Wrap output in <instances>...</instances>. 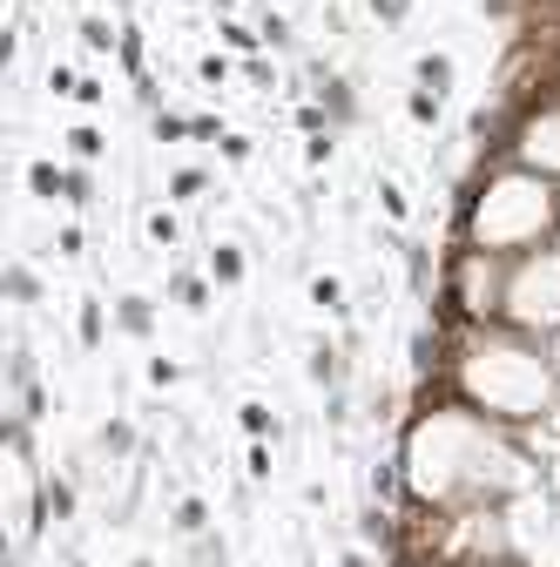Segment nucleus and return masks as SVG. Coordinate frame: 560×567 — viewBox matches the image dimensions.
I'll use <instances>...</instances> for the list:
<instances>
[{
	"label": "nucleus",
	"mask_w": 560,
	"mask_h": 567,
	"mask_svg": "<svg viewBox=\"0 0 560 567\" xmlns=\"http://www.w3.org/2000/svg\"><path fill=\"white\" fill-rule=\"evenodd\" d=\"M250 480H270V446H263V440L250 446Z\"/></svg>",
	"instance_id": "c9c22d12"
},
{
	"label": "nucleus",
	"mask_w": 560,
	"mask_h": 567,
	"mask_svg": "<svg viewBox=\"0 0 560 567\" xmlns=\"http://www.w3.org/2000/svg\"><path fill=\"white\" fill-rule=\"evenodd\" d=\"M8 298H14V305H41V277H34L28 264H8Z\"/></svg>",
	"instance_id": "a211bd4d"
},
{
	"label": "nucleus",
	"mask_w": 560,
	"mask_h": 567,
	"mask_svg": "<svg viewBox=\"0 0 560 567\" xmlns=\"http://www.w3.org/2000/svg\"><path fill=\"white\" fill-rule=\"evenodd\" d=\"M237 419H243V433H250V440H270V433H277V412H270V405H257V399H250Z\"/></svg>",
	"instance_id": "412c9836"
},
{
	"label": "nucleus",
	"mask_w": 560,
	"mask_h": 567,
	"mask_svg": "<svg viewBox=\"0 0 560 567\" xmlns=\"http://www.w3.org/2000/svg\"><path fill=\"white\" fill-rule=\"evenodd\" d=\"M203 189H209V169H176V176H169V196H176V203H189V196H203Z\"/></svg>",
	"instance_id": "4be33fe9"
},
{
	"label": "nucleus",
	"mask_w": 560,
	"mask_h": 567,
	"mask_svg": "<svg viewBox=\"0 0 560 567\" xmlns=\"http://www.w3.org/2000/svg\"><path fill=\"white\" fill-rule=\"evenodd\" d=\"M102 331H108V318H102V305H95V298H82V344L95 351V344H102Z\"/></svg>",
	"instance_id": "393cba45"
},
{
	"label": "nucleus",
	"mask_w": 560,
	"mask_h": 567,
	"mask_svg": "<svg viewBox=\"0 0 560 567\" xmlns=\"http://www.w3.org/2000/svg\"><path fill=\"white\" fill-rule=\"evenodd\" d=\"M82 41H89L95 54H108V48H122V34H115V28H108L102 14H82Z\"/></svg>",
	"instance_id": "6ab92c4d"
},
{
	"label": "nucleus",
	"mask_w": 560,
	"mask_h": 567,
	"mask_svg": "<svg viewBox=\"0 0 560 567\" xmlns=\"http://www.w3.org/2000/svg\"><path fill=\"white\" fill-rule=\"evenodd\" d=\"M68 203H75V209L95 203V176H89V169H68Z\"/></svg>",
	"instance_id": "bb28decb"
},
{
	"label": "nucleus",
	"mask_w": 560,
	"mask_h": 567,
	"mask_svg": "<svg viewBox=\"0 0 560 567\" xmlns=\"http://www.w3.org/2000/svg\"><path fill=\"white\" fill-rule=\"evenodd\" d=\"M547 359H553V372H560V331H553V338H547Z\"/></svg>",
	"instance_id": "4c0bfd02"
},
{
	"label": "nucleus",
	"mask_w": 560,
	"mask_h": 567,
	"mask_svg": "<svg viewBox=\"0 0 560 567\" xmlns=\"http://www.w3.org/2000/svg\"><path fill=\"white\" fill-rule=\"evenodd\" d=\"M95 453H102V460H128V453H135V425H128V419H108L102 433H95Z\"/></svg>",
	"instance_id": "ddd939ff"
},
{
	"label": "nucleus",
	"mask_w": 560,
	"mask_h": 567,
	"mask_svg": "<svg viewBox=\"0 0 560 567\" xmlns=\"http://www.w3.org/2000/svg\"><path fill=\"white\" fill-rule=\"evenodd\" d=\"M405 115H412L418 128H439V115H446V95H433V89H412V95H405Z\"/></svg>",
	"instance_id": "4468645a"
},
{
	"label": "nucleus",
	"mask_w": 560,
	"mask_h": 567,
	"mask_svg": "<svg viewBox=\"0 0 560 567\" xmlns=\"http://www.w3.org/2000/svg\"><path fill=\"white\" fill-rule=\"evenodd\" d=\"M311 305L318 311H344V284L338 277H311Z\"/></svg>",
	"instance_id": "5701e85b"
},
{
	"label": "nucleus",
	"mask_w": 560,
	"mask_h": 567,
	"mask_svg": "<svg viewBox=\"0 0 560 567\" xmlns=\"http://www.w3.org/2000/svg\"><path fill=\"white\" fill-rule=\"evenodd\" d=\"M149 237H156V244H176V237H183V224L169 217V209H156V217H149Z\"/></svg>",
	"instance_id": "c85d7f7f"
},
{
	"label": "nucleus",
	"mask_w": 560,
	"mask_h": 567,
	"mask_svg": "<svg viewBox=\"0 0 560 567\" xmlns=\"http://www.w3.org/2000/svg\"><path fill=\"white\" fill-rule=\"evenodd\" d=\"M378 203H385V217H392V224H398V217H412V203H405V189H398L392 176L378 183Z\"/></svg>",
	"instance_id": "cd10ccee"
},
{
	"label": "nucleus",
	"mask_w": 560,
	"mask_h": 567,
	"mask_svg": "<svg viewBox=\"0 0 560 567\" xmlns=\"http://www.w3.org/2000/svg\"><path fill=\"white\" fill-rule=\"evenodd\" d=\"M257 34H263L270 48H291V21H284V14H270V8L257 14Z\"/></svg>",
	"instance_id": "a878e982"
},
{
	"label": "nucleus",
	"mask_w": 560,
	"mask_h": 567,
	"mask_svg": "<svg viewBox=\"0 0 560 567\" xmlns=\"http://www.w3.org/2000/svg\"><path fill=\"white\" fill-rule=\"evenodd\" d=\"M304 156H311V163H318V169H324V163H331V156H338V142H331V128H324V135H311V150H304Z\"/></svg>",
	"instance_id": "2f4dec72"
},
{
	"label": "nucleus",
	"mask_w": 560,
	"mask_h": 567,
	"mask_svg": "<svg viewBox=\"0 0 560 567\" xmlns=\"http://www.w3.org/2000/svg\"><path fill=\"white\" fill-rule=\"evenodd\" d=\"M75 102H82V109H102V82H95V75H82V89H75Z\"/></svg>",
	"instance_id": "f704fd0d"
},
{
	"label": "nucleus",
	"mask_w": 560,
	"mask_h": 567,
	"mask_svg": "<svg viewBox=\"0 0 560 567\" xmlns=\"http://www.w3.org/2000/svg\"><path fill=\"white\" fill-rule=\"evenodd\" d=\"M398 466H405V501L418 507H507L547 480V466L514 440V425L459 405L453 392L412 405Z\"/></svg>",
	"instance_id": "f257e3e1"
},
{
	"label": "nucleus",
	"mask_w": 560,
	"mask_h": 567,
	"mask_svg": "<svg viewBox=\"0 0 560 567\" xmlns=\"http://www.w3.org/2000/svg\"><path fill=\"white\" fill-rule=\"evenodd\" d=\"M209 277H217V284H243V250L237 244H209Z\"/></svg>",
	"instance_id": "2eb2a0df"
},
{
	"label": "nucleus",
	"mask_w": 560,
	"mask_h": 567,
	"mask_svg": "<svg viewBox=\"0 0 560 567\" xmlns=\"http://www.w3.org/2000/svg\"><path fill=\"white\" fill-rule=\"evenodd\" d=\"M514 440H520L547 473H553V466H560V405H553V412H540V419H527V425H514Z\"/></svg>",
	"instance_id": "0eeeda50"
},
{
	"label": "nucleus",
	"mask_w": 560,
	"mask_h": 567,
	"mask_svg": "<svg viewBox=\"0 0 560 567\" xmlns=\"http://www.w3.org/2000/svg\"><path fill=\"white\" fill-rule=\"evenodd\" d=\"M115 324H122L128 338H156V305H149L143 291H122V298H115Z\"/></svg>",
	"instance_id": "6e6552de"
},
{
	"label": "nucleus",
	"mask_w": 560,
	"mask_h": 567,
	"mask_svg": "<svg viewBox=\"0 0 560 567\" xmlns=\"http://www.w3.org/2000/svg\"><path fill=\"white\" fill-rule=\"evenodd\" d=\"M553 244H560V237H553Z\"/></svg>",
	"instance_id": "a19ab883"
},
{
	"label": "nucleus",
	"mask_w": 560,
	"mask_h": 567,
	"mask_svg": "<svg viewBox=\"0 0 560 567\" xmlns=\"http://www.w3.org/2000/svg\"><path fill=\"white\" fill-rule=\"evenodd\" d=\"M149 135H156V142H183V135H189V122H183V115H169V109H156V115H149Z\"/></svg>",
	"instance_id": "b1692460"
},
{
	"label": "nucleus",
	"mask_w": 560,
	"mask_h": 567,
	"mask_svg": "<svg viewBox=\"0 0 560 567\" xmlns=\"http://www.w3.org/2000/svg\"><path fill=\"white\" fill-rule=\"evenodd\" d=\"M196 75H203V82H209V89H217V82H224V75H230V61H224V54H203V61H196Z\"/></svg>",
	"instance_id": "c756f323"
},
{
	"label": "nucleus",
	"mask_w": 560,
	"mask_h": 567,
	"mask_svg": "<svg viewBox=\"0 0 560 567\" xmlns=\"http://www.w3.org/2000/svg\"><path fill=\"white\" fill-rule=\"evenodd\" d=\"M209 8H217V14H230V8H237V0H209Z\"/></svg>",
	"instance_id": "58836bf2"
},
{
	"label": "nucleus",
	"mask_w": 560,
	"mask_h": 567,
	"mask_svg": "<svg viewBox=\"0 0 560 567\" xmlns=\"http://www.w3.org/2000/svg\"><path fill=\"white\" fill-rule=\"evenodd\" d=\"M28 189H34L41 203H68V169H54V163H28Z\"/></svg>",
	"instance_id": "9b49d317"
},
{
	"label": "nucleus",
	"mask_w": 560,
	"mask_h": 567,
	"mask_svg": "<svg viewBox=\"0 0 560 567\" xmlns=\"http://www.w3.org/2000/svg\"><path fill=\"white\" fill-rule=\"evenodd\" d=\"M41 520H75V480H61V473L41 480Z\"/></svg>",
	"instance_id": "1a4fd4ad"
},
{
	"label": "nucleus",
	"mask_w": 560,
	"mask_h": 567,
	"mask_svg": "<svg viewBox=\"0 0 560 567\" xmlns=\"http://www.w3.org/2000/svg\"><path fill=\"white\" fill-rule=\"evenodd\" d=\"M108 8H135V0H108Z\"/></svg>",
	"instance_id": "ea45409f"
},
{
	"label": "nucleus",
	"mask_w": 560,
	"mask_h": 567,
	"mask_svg": "<svg viewBox=\"0 0 560 567\" xmlns=\"http://www.w3.org/2000/svg\"><path fill=\"white\" fill-rule=\"evenodd\" d=\"M338 567H378V554L372 547H352V554H338Z\"/></svg>",
	"instance_id": "e433bc0d"
},
{
	"label": "nucleus",
	"mask_w": 560,
	"mask_h": 567,
	"mask_svg": "<svg viewBox=\"0 0 560 567\" xmlns=\"http://www.w3.org/2000/svg\"><path fill=\"white\" fill-rule=\"evenodd\" d=\"M500 324H514L527 338H553L560 331V244H540V250L514 257Z\"/></svg>",
	"instance_id": "39448f33"
},
{
	"label": "nucleus",
	"mask_w": 560,
	"mask_h": 567,
	"mask_svg": "<svg viewBox=\"0 0 560 567\" xmlns=\"http://www.w3.org/2000/svg\"><path fill=\"white\" fill-rule=\"evenodd\" d=\"M217 150H224L230 163H250V135H224V142H217Z\"/></svg>",
	"instance_id": "72a5a7b5"
},
{
	"label": "nucleus",
	"mask_w": 560,
	"mask_h": 567,
	"mask_svg": "<svg viewBox=\"0 0 560 567\" xmlns=\"http://www.w3.org/2000/svg\"><path fill=\"white\" fill-rule=\"evenodd\" d=\"M418 89H433V95H453V54H418Z\"/></svg>",
	"instance_id": "f8f14e48"
},
{
	"label": "nucleus",
	"mask_w": 560,
	"mask_h": 567,
	"mask_svg": "<svg viewBox=\"0 0 560 567\" xmlns=\"http://www.w3.org/2000/svg\"><path fill=\"white\" fill-rule=\"evenodd\" d=\"M507 270H514V257L453 244L446 250V270H439L433 311L439 318H459V324H500V311H507Z\"/></svg>",
	"instance_id": "20e7f679"
},
{
	"label": "nucleus",
	"mask_w": 560,
	"mask_h": 567,
	"mask_svg": "<svg viewBox=\"0 0 560 567\" xmlns=\"http://www.w3.org/2000/svg\"><path fill=\"white\" fill-rule=\"evenodd\" d=\"M446 331V392L500 425H527L560 405V372L547 359V338H527L514 324H459L433 318Z\"/></svg>",
	"instance_id": "f03ea898"
},
{
	"label": "nucleus",
	"mask_w": 560,
	"mask_h": 567,
	"mask_svg": "<svg viewBox=\"0 0 560 567\" xmlns=\"http://www.w3.org/2000/svg\"><path fill=\"white\" fill-rule=\"evenodd\" d=\"M176 534H189V540L209 534V507L203 501H176Z\"/></svg>",
	"instance_id": "aec40b11"
},
{
	"label": "nucleus",
	"mask_w": 560,
	"mask_h": 567,
	"mask_svg": "<svg viewBox=\"0 0 560 567\" xmlns=\"http://www.w3.org/2000/svg\"><path fill=\"white\" fill-rule=\"evenodd\" d=\"M169 298L183 305V311H209V277H196V270H169Z\"/></svg>",
	"instance_id": "9d476101"
},
{
	"label": "nucleus",
	"mask_w": 560,
	"mask_h": 567,
	"mask_svg": "<svg viewBox=\"0 0 560 567\" xmlns=\"http://www.w3.org/2000/svg\"><path fill=\"white\" fill-rule=\"evenodd\" d=\"M500 156L547 176V183H560V89H540L533 102L500 109Z\"/></svg>",
	"instance_id": "423d86ee"
},
{
	"label": "nucleus",
	"mask_w": 560,
	"mask_h": 567,
	"mask_svg": "<svg viewBox=\"0 0 560 567\" xmlns=\"http://www.w3.org/2000/svg\"><path fill=\"white\" fill-rule=\"evenodd\" d=\"M176 379H183L176 359H149V385H176Z\"/></svg>",
	"instance_id": "7c9ffc66"
},
{
	"label": "nucleus",
	"mask_w": 560,
	"mask_h": 567,
	"mask_svg": "<svg viewBox=\"0 0 560 567\" xmlns=\"http://www.w3.org/2000/svg\"><path fill=\"white\" fill-rule=\"evenodd\" d=\"M217 34H224V48H237V54H243V61H250V54H257V48H263V34H257V28H243V21H230V14H224V21H217Z\"/></svg>",
	"instance_id": "f3484780"
},
{
	"label": "nucleus",
	"mask_w": 560,
	"mask_h": 567,
	"mask_svg": "<svg viewBox=\"0 0 560 567\" xmlns=\"http://www.w3.org/2000/svg\"><path fill=\"white\" fill-rule=\"evenodd\" d=\"M553 237H560V183H547L507 156H479L473 183L459 189L453 244L494 250V257H527Z\"/></svg>",
	"instance_id": "7ed1b4c3"
},
{
	"label": "nucleus",
	"mask_w": 560,
	"mask_h": 567,
	"mask_svg": "<svg viewBox=\"0 0 560 567\" xmlns=\"http://www.w3.org/2000/svg\"><path fill=\"white\" fill-rule=\"evenodd\" d=\"M68 150H75V163H102V156H108V142H102V128L82 122V128H68Z\"/></svg>",
	"instance_id": "dca6fc26"
},
{
	"label": "nucleus",
	"mask_w": 560,
	"mask_h": 567,
	"mask_svg": "<svg viewBox=\"0 0 560 567\" xmlns=\"http://www.w3.org/2000/svg\"><path fill=\"white\" fill-rule=\"evenodd\" d=\"M365 8H372L378 21H405V8H412V0H365Z\"/></svg>",
	"instance_id": "473e14b6"
}]
</instances>
